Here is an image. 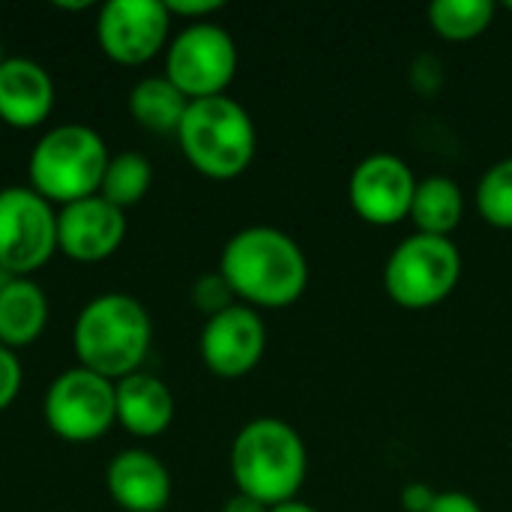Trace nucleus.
Returning <instances> with one entry per match:
<instances>
[{
    "label": "nucleus",
    "mask_w": 512,
    "mask_h": 512,
    "mask_svg": "<svg viewBox=\"0 0 512 512\" xmlns=\"http://www.w3.org/2000/svg\"><path fill=\"white\" fill-rule=\"evenodd\" d=\"M219 273L234 297L252 309H285L309 285V261L297 240L270 225L237 231L219 258Z\"/></svg>",
    "instance_id": "obj_1"
},
{
    "label": "nucleus",
    "mask_w": 512,
    "mask_h": 512,
    "mask_svg": "<svg viewBox=\"0 0 512 512\" xmlns=\"http://www.w3.org/2000/svg\"><path fill=\"white\" fill-rule=\"evenodd\" d=\"M153 321L141 300L129 294H99L75 318L72 348L81 369L108 381H123L141 372L150 354Z\"/></svg>",
    "instance_id": "obj_2"
},
{
    "label": "nucleus",
    "mask_w": 512,
    "mask_h": 512,
    "mask_svg": "<svg viewBox=\"0 0 512 512\" xmlns=\"http://www.w3.org/2000/svg\"><path fill=\"white\" fill-rule=\"evenodd\" d=\"M306 471V444L285 420L258 417L246 423L231 444V477L237 492L270 510L297 501Z\"/></svg>",
    "instance_id": "obj_3"
},
{
    "label": "nucleus",
    "mask_w": 512,
    "mask_h": 512,
    "mask_svg": "<svg viewBox=\"0 0 512 512\" xmlns=\"http://www.w3.org/2000/svg\"><path fill=\"white\" fill-rule=\"evenodd\" d=\"M177 144L186 162L210 180H237L249 171L258 132L252 114L231 96L189 102L177 129Z\"/></svg>",
    "instance_id": "obj_4"
},
{
    "label": "nucleus",
    "mask_w": 512,
    "mask_h": 512,
    "mask_svg": "<svg viewBox=\"0 0 512 512\" xmlns=\"http://www.w3.org/2000/svg\"><path fill=\"white\" fill-rule=\"evenodd\" d=\"M108 159L111 153L96 129L84 123L54 126L30 150V189L60 207L99 195Z\"/></svg>",
    "instance_id": "obj_5"
},
{
    "label": "nucleus",
    "mask_w": 512,
    "mask_h": 512,
    "mask_svg": "<svg viewBox=\"0 0 512 512\" xmlns=\"http://www.w3.org/2000/svg\"><path fill=\"white\" fill-rule=\"evenodd\" d=\"M462 279V255L450 237L414 234L402 240L384 264L387 297L411 312L444 303Z\"/></svg>",
    "instance_id": "obj_6"
},
{
    "label": "nucleus",
    "mask_w": 512,
    "mask_h": 512,
    "mask_svg": "<svg viewBox=\"0 0 512 512\" xmlns=\"http://www.w3.org/2000/svg\"><path fill=\"white\" fill-rule=\"evenodd\" d=\"M45 426L66 444H90L111 432L117 423V390L114 381L90 369L60 372L42 399Z\"/></svg>",
    "instance_id": "obj_7"
},
{
    "label": "nucleus",
    "mask_w": 512,
    "mask_h": 512,
    "mask_svg": "<svg viewBox=\"0 0 512 512\" xmlns=\"http://www.w3.org/2000/svg\"><path fill=\"white\" fill-rule=\"evenodd\" d=\"M237 75V45L219 24H186L165 48V78L189 99L225 96Z\"/></svg>",
    "instance_id": "obj_8"
},
{
    "label": "nucleus",
    "mask_w": 512,
    "mask_h": 512,
    "mask_svg": "<svg viewBox=\"0 0 512 512\" xmlns=\"http://www.w3.org/2000/svg\"><path fill=\"white\" fill-rule=\"evenodd\" d=\"M57 252V213L30 186L0 189V267L30 279Z\"/></svg>",
    "instance_id": "obj_9"
},
{
    "label": "nucleus",
    "mask_w": 512,
    "mask_h": 512,
    "mask_svg": "<svg viewBox=\"0 0 512 512\" xmlns=\"http://www.w3.org/2000/svg\"><path fill=\"white\" fill-rule=\"evenodd\" d=\"M171 21L162 0H108L96 15V39L108 60L144 66L165 48Z\"/></svg>",
    "instance_id": "obj_10"
},
{
    "label": "nucleus",
    "mask_w": 512,
    "mask_h": 512,
    "mask_svg": "<svg viewBox=\"0 0 512 512\" xmlns=\"http://www.w3.org/2000/svg\"><path fill=\"white\" fill-rule=\"evenodd\" d=\"M417 177L411 165L396 153H372L360 159L348 177L351 210L375 228L399 225L411 216Z\"/></svg>",
    "instance_id": "obj_11"
},
{
    "label": "nucleus",
    "mask_w": 512,
    "mask_h": 512,
    "mask_svg": "<svg viewBox=\"0 0 512 512\" xmlns=\"http://www.w3.org/2000/svg\"><path fill=\"white\" fill-rule=\"evenodd\" d=\"M267 348V327L252 306L234 303L231 309L204 321L198 351L204 366L219 378L249 375Z\"/></svg>",
    "instance_id": "obj_12"
},
{
    "label": "nucleus",
    "mask_w": 512,
    "mask_h": 512,
    "mask_svg": "<svg viewBox=\"0 0 512 512\" xmlns=\"http://www.w3.org/2000/svg\"><path fill=\"white\" fill-rule=\"evenodd\" d=\"M126 240V216L102 195L81 198L57 213V252L78 264L111 258Z\"/></svg>",
    "instance_id": "obj_13"
},
{
    "label": "nucleus",
    "mask_w": 512,
    "mask_h": 512,
    "mask_svg": "<svg viewBox=\"0 0 512 512\" xmlns=\"http://www.w3.org/2000/svg\"><path fill=\"white\" fill-rule=\"evenodd\" d=\"M105 489L123 512H162L171 504V471L147 450H123L105 468Z\"/></svg>",
    "instance_id": "obj_14"
},
{
    "label": "nucleus",
    "mask_w": 512,
    "mask_h": 512,
    "mask_svg": "<svg viewBox=\"0 0 512 512\" xmlns=\"http://www.w3.org/2000/svg\"><path fill=\"white\" fill-rule=\"evenodd\" d=\"M54 111V81L30 57L0 63V120L12 129H36Z\"/></svg>",
    "instance_id": "obj_15"
},
{
    "label": "nucleus",
    "mask_w": 512,
    "mask_h": 512,
    "mask_svg": "<svg viewBox=\"0 0 512 512\" xmlns=\"http://www.w3.org/2000/svg\"><path fill=\"white\" fill-rule=\"evenodd\" d=\"M117 390V423L132 438H159L174 423V393L150 372H135L114 384Z\"/></svg>",
    "instance_id": "obj_16"
},
{
    "label": "nucleus",
    "mask_w": 512,
    "mask_h": 512,
    "mask_svg": "<svg viewBox=\"0 0 512 512\" xmlns=\"http://www.w3.org/2000/svg\"><path fill=\"white\" fill-rule=\"evenodd\" d=\"M48 327V297L45 291L24 276H15L6 288H0V345L3 348H27Z\"/></svg>",
    "instance_id": "obj_17"
},
{
    "label": "nucleus",
    "mask_w": 512,
    "mask_h": 512,
    "mask_svg": "<svg viewBox=\"0 0 512 512\" xmlns=\"http://www.w3.org/2000/svg\"><path fill=\"white\" fill-rule=\"evenodd\" d=\"M462 216H465V195L456 180L435 174L417 183L411 216H408L417 234L450 237L462 225Z\"/></svg>",
    "instance_id": "obj_18"
},
{
    "label": "nucleus",
    "mask_w": 512,
    "mask_h": 512,
    "mask_svg": "<svg viewBox=\"0 0 512 512\" xmlns=\"http://www.w3.org/2000/svg\"><path fill=\"white\" fill-rule=\"evenodd\" d=\"M186 108H189V99L165 75L141 78L129 93L132 120L141 129L156 132V135H177Z\"/></svg>",
    "instance_id": "obj_19"
},
{
    "label": "nucleus",
    "mask_w": 512,
    "mask_h": 512,
    "mask_svg": "<svg viewBox=\"0 0 512 512\" xmlns=\"http://www.w3.org/2000/svg\"><path fill=\"white\" fill-rule=\"evenodd\" d=\"M495 9L492 0H435L429 6V24L447 42H471L492 27Z\"/></svg>",
    "instance_id": "obj_20"
},
{
    "label": "nucleus",
    "mask_w": 512,
    "mask_h": 512,
    "mask_svg": "<svg viewBox=\"0 0 512 512\" xmlns=\"http://www.w3.org/2000/svg\"><path fill=\"white\" fill-rule=\"evenodd\" d=\"M150 183H153V168H150V159L141 156V153H117L108 159V168L102 174V186H99V195L105 201H111L114 207L126 210L132 204H138L147 192H150Z\"/></svg>",
    "instance_id": "obj_21"
},
{
    "label": "nucleus",
    "mask_w": 512,
    "mask_h": 512,
    "mask_svg": "<svg viewBox=\"0 0 512 512\" xmlns=\"http://www.w3.org/2000/svg\"><path fill=\"white\" fill-rule=\"evenodd\" d=\"M477 213L486 225L512 231V156L495 162L477 183Z\"/></svg>",
    "instance_id": "obj_22"
},
{
    "label": "nucleus",
    "mask_w": 512,
    "mask_h": 512,
    "mask_svg": "<svg viewBox=\"0 0 512 512\" xmlns=\"http://www.w3.org/2000/svg\"><path fill=\"white\" fill-rule=\"evenodd\" d=\"M234 291L231 285L225 282V276L216 270V273H204L195 285H192V306L204 315V318H213L225 309L234 306Z\"/></svg>",
    "instance_id": "obj_23"
},
{
    "label": "nucleus",
    "mask_w": 512,
    "mask_h": 512,
    "mask_svg": "<svg viewBox=\"0 0 512 512\" xmlns=\"http://www.w3.org/2000/svg\"><path fill=\"white\" fill-rule=\"evenodd\" d=\"M21 381H24V369H21L18 354L12 348L0 345V414L18 399Z\"/></svg>",
    "instance_id": "obj_24"
},
{
    "label": "nucleus",
    "mask_w": 512,
    "mask_h": 512,
    "mask_svg": "<svg viewBox=\"0 0 512 512\" xmlns=\"http://www.w3.org/2000/svg\"><path fill=\"white\" fill-rule=\"evenodd\" d=\"M225 3L222 0H165V9L171 12V18H186L189 24L204 21L207 15L219 12Z\"/></svg>",
    "instance_id": "obj_25"
},
{
    "label": "nucleus",
    "mask_w": 512,
    "mask_h": 512,
    "mask_svg": "<svg viewBox=\"0 0 512 512\" xmlns=\"http://www.w3.org/2000/svg\"><path fill=\"white\" fill-rule=\"evenodd\" d=\"M399 501H402V510L405 512H429L432 504L438 501V492L432 486H426V483H408L402 489Z\"/></svg>",
    "instance_id": "obj_26"
},
{
    "label": "nucleus",
    "mask_w": 512,
    "mask_h": 512,
    "mask_svg": "<svg viewBox=\"0 0 512 512\" xmlns=\"http://www.w3.org/2000/svg\"><path fill=\"white\" fill-rule=\"evenodd\" d=\"M429 512H483V507L465 492H441Z\"/></svg>",
    "instance_id": "obj_27"
},
{
    "label": "nucleus",
    "mask_w": 512,
    "mask_h": 512,
    "mask_svg": "<svg viewBox=\"0 0 512 512\" xmlns=\"http://www.w3.org/2000/svg\"><path fill=\"white\" fill-rule=\"evenodd\" d=\"M222 512H270V507H264V504H258L255 498H246V495H234V498H228L225 501V507Z\"/></svg>",
    "instance_id": "obj_28"
},
{
    "label": "nucleus",
    "mask_w": 512,
    "mask_h": 512,
    "mask_svg": "<svg viewBox=\"0 0 512 512\" xmlns=\"http://www.w3.org/2000/svg\"><path fill=\"white\" fill-rule=\"evenodd\" d=\"M270 512H318L312 504H303V501H288V504H279Z\"/></svg>",
    "instance_id": "obj_29"
},
{
    "label": "nucleus",
    "mask_w": 512,
    "mask_h": 512,
    "mask_svg": "<svg viewBox=\"0 0 512 512\" xmlns=\"http://www.w3.org/2000/svg\"><path fill=\"white\" fill-rule=\"evenodd\" d=\"M57 9H66V12H81V9H93L90 0H78V3H57Z\"/></svg>",
    "instance_id": "obj_30"
},
{
    "label": "nucleus",
    "mask_w": 512,
    "mask_h": 512,
    "mask_svg": "<svg viewBox=\"0 0 512 512\" xmlns=\"http://www.w3.org/2000/svg\"><path fill=\"white\" fill-rule=\"evenodd\" d=\"M12 279H15V276H12L9 270H3V267H0V288H6V285H9Z\"/></svg>",
    "instance_id": "obj_31"
},
{
    "label": "nucleus",
    "mask_w": 512,
    "mask_h": 512,
    "mask_svg": "<svg viewBox=\"0 0 512 512\" xmlns=\"http://www.w3.org/2000/svg\"><path fill=\"white\" fill-rule=\"evenodd\" d=\"M504 9H507V12H512V0H507V3H504Z\"/></svg>",
    "instance_id": "obj_32"
},
{
    "label": "nucleus",
    "mask_w": 512,
    "mask_h": 512,
    "mask_svg": "<svg viewBox=\"0 0 512 512\" xmlns=\"http://www.w3.org/2000/svg\"><path fill=\"white\" fill-rule=\"evenodd\" d=\"M3 60H6V57H3V45H0V63H3Z\"/></svg>",
    "instance_id": "obj_33"
}]
</instances>
